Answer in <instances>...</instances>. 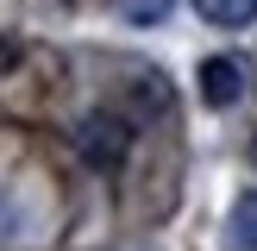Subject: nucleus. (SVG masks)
Instances as JSON below:
<instances>
[{
    "instance_id": "nucleus-1",
    "label": "nucleus",
    "mask_w": 257,
    "mask_h": 251,
    "mask_svg": "<svg viewBox=\"0 0 257 251\" xmlns=\"http://www.w3.org/2000/svg\"><path fill=\"white\" fill-rule=\"evenodd\" d=\"M75 151H82L94 170H113V163L132 151V119H119V113H88L82 126H75Z\"/></svg>"
},
{
    "instance_id": "nucleus-2",
    "label": "nucleus",
    "mask_w": 257,
    "mask_h": 251,
    "mask_svg": "<svg viewBox=\"0 0 257 251\" xmlns=\"http://www.w3.org/2000/svg\"><path fill=\"white\" fill-rule=\"evenodd\" d=\"M201 100L207 107H238L245 100V63L238 57H207L201 63Z\"/></svg>"
},
{
    "instance_id": "nucleus-3",
    "label": "nucleus",
    "mask_w": 257,
    "mask_h": 251,
    "mask_svg": "<svg viewBox=\"0 0 257 251\" xmlns=\"http://www.w3.org/2000/svg\"><path fill=\"white\" fill-rule=\"evenodd\" d=\"M226 238H232V251H257V188L232 201V213H226Z\"/></svg>"
},
{
    "instance_id": "nucleus-4",
    "label": "nucleus",
    "mask_w": 257,
    "mask_h": 251,
    "mask_svg": "<svg viewBox=\"0 0 257 251\" xmlns=\"http://www.w3.org/2000/svg\"><path fill=\"white\" fill-rule=\"evenodd\" d=\"M201 13H207L213 25H251L257 19V0H201Z\"/></svg>"
},
{
    "instance_id": "nucleus-5",
    "label": "nucleus",
    "mask_w": 257,
    "mask_h": 251,
    "mask_svg": "<svg viewBox=\"0 0 257 251\" xmlns=\"http://www.w3.org/2000/svg\"><path fill=\"white\" fill-rule=\"evenodd\" d=\"M170 7H176V0H119V13H125L132 25H157V19H170Z\"/></svg>"
},
{
    "instance_id": "nucleus-6",
    "label": "nucleus",
    "mask_w": 257,
    "mask_h": 251,
    "mask_svg": "<svg viewBox=\"0 0 257 251\" xmlns=\"http://www.w3.org/2000/svg\"><path fill=\"white\" fill-rule=\"evenodd\" d=\"M0 238H19V207H13L7 188H0Z\"/></svg>"
}]
</instances>
